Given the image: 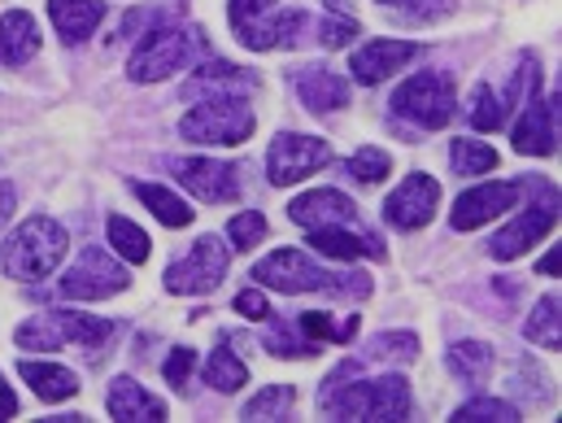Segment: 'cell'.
Segmentation results:
<instances>
[{
  "instance_id": "cell-1",
  "label": "cell",
  "mask_w": 562,
  "mask_h": 423,
  "mask_svg": "<svg viewBox=\"0 0 562 423\" xmlns=\"http://www.w3.org/2000/svg\"><path fill=\"white\" fill-rule=\"evenodd\" d=\"M353 371V363H345L327 389H323V411L340 415V420H411V385L402 376H384V380H358L345 385V376Z\"/></svg>"
},
{
  "instance_id": "cell-2",
  "label": "cell",
  "mask_w": 562,
  "mask_h": 423,
  "mask_svg": "<svg viewBox=\"0 0 562 423\" xmlns=\"http://www.w3.org/2000/svg\"><path fill=\"white\" fill-rule=\"evenodd\" d=\"M254 280L280 292H331V297H371V276H345V271H323L314 267L310 254L301 249H276L254 267Z\"/></svg>"
},
{
  "instance_id": "cell-3",
  "label": "cell",
  "mask_w": 562,
  "mask_h": 423,
  "mask_svg": "<svg viewBox=\"0 0 562 423\" xmlns=\"http://www.w3.org/2000/svg\"><path fill=\"white\" fill-rule=\"evenodd\" d=\"M66 249H70L66 227L53 223V219H44V214H35V219H26V223L4 241V249H0V271H4L9 280H44V276H53V271L61 267Z\"/></svg>"
},
{
  "instance_id": "cell-4",
  "label": "cell",
  "mask_w": 562,
  "mask_h": 423,
  "mask_svg": "<svg viewBox=\"0 0 562 423\" xmlns=\"http://www.w3.org/2000/svg\"><path fill=\"white\" fill-rule=\"evenodd\" d=\"M232 26H236V40L245 48H288L301 40V26H305V13L301 9H283L280 0H232Z\"/></svg>"
},
{
  "instance_id": "cell-5",
  "label": "cell",
  "mask_w": 562,
  "mask_h": 423,
  "mask_svg": "<svg viewBox=\"0 0 562 423\" xmlns=\"http://www.w3.org/2000/svg\"><path fill=\"white\" fill-rule=\"evenodd\" d=\"M205 48L201 31L192 26H153L144 31V40L132 53V79L136 84H157V79H170L175 70H183L196 53Z\"/></svg>"
},
{
  "instance_id": "cell-6",
  "label": "cell",
  "mask_w": 562,
  "mask_h": 423,
  "mask_svg": "<svg viewBox=\"0 0 562 423\" xmlns=\"http://www.w3.org/2000/svg\"><path fill=\"white\" fill-rule=\"evenodd\" d=\"M393 114L415 123L423 132H436L453 119V79L440 70H419L393 92Z\"/></svg>"
},
{
  "instance_id": "cell-7",
  "label": "cell",
  "mask_w": 562,
  "mask_h": 423,
  "mask_svg": "<svg viewBox=\"0 0 562 423\" xmlns=\"http://www.w3.org/2000/svg\"><path fill=\"white\" fill-rule=\"evenodd\" d=\"M110 323L105 319H92V314H79V310H44L35 314L31 323L18 327V345L22 349H61L66 341L75 345H101L110 341Z\"/></svg>"
},
{
  "instance_id": "cell-8",
  "label": "cell",
  "mask_w": 562,
  "mask_h": 423,
  "mask_svg": "<svg viewBox=\"0 0 562 423\" xmlns=\"http://www.w3.org/2000/svg\"><path fill=\"white\" fill-rule=\"evenodd\" d=\"M179 136L192 144H245L254 136V110L240 97H218L183 114Z\"/></svg>"
},
{
  "instance_id": "cell-9",
  "label": "cell",
  "mask_w": 562,
  "mask_h": 423,
  "mask_svg": "<svg viewBox=\"0 0 562 423\" xmlns=\"http://www.w3.org/2000/svg\"><path fill=\"white\" fill-rule=\"evenodd\" d=\"M132 283V276L101 249V245H88L79 254V263L61 276V292L75 297V301H101V297H114Z\"/></svg>"
},
{
  "instance_id": "cell-10",
  "label": "cell",
  "mask_w": 562,
  "mask_h": 423,
  "mask_svg": "<svg viewBox=\"0 0 562 423\" xmlns=\"http://www.w3.org/2000/svg\"><path fill=\"white\" fill-rule=\"evenodd\" d=\"M223 276H227V245H223L218 236H201V241L192 245L188 258L170 263L166 288L192 297V292H210V288H218Z\"/></svg>"
},
{
  "instance_id": "cell-11",
  "label": "cell",
  "mask_w": 562,
  "mask_h": 423,
  "mask_svg": "<svg viewBox=\"0 0 562 423\" xmlns=\"http://www.w3.org/2000/svg\"><path fill=\"white\" fill-rule=\"evenodd\" d=\"M175 179L188 192H196L201 201H210V205H227L245 188V170L236 162H214V157H183V162H175Z\"/></svg>"
},
{
  "instance_id": "cell-12",
  "label": "cell",
  "mask_w": 562,
  "mask_h": 423,
  "mask_svg": "<svg viewBox=\"0 0 562 423\" xmlns=\"http://www.w3.org/2000/svg\"><path fill=\"white\" fill-rule=\"evenodd\" d=\"M327 157H331L327 141L283 132V136H276L271 153H267V175H271V183H276V188H288V183H296V179L314 175L318 166H327Z\"/></svg>"
},
{
  "instance_id": "cell-13",
  "label": "cell",
  "mask_w": 562,
  "mask_h": 423,
  "mask_svg": "<svg viewBox=\"0 0 562 423\" xmlns=\"http://www.w3.org/2000/svg\"><path fill=\"white\" fill-rule=\"evenodd\" d=\"M554 223H559V201H554V192L541 201V205H532V210H524L510 227H502L493 241H488V254L497 258V263H510V258H524L532 245H541L550 232H554Z\"/></svg>"
},
{
  "instance_id": "cell-14",
  "label": "cell",
  "mask_w": 562,
  "mask_h": 423,
  "mask_svg": "<svg viewBox=\"0 0 562 423\" xmlns=\"http://www.w3.org/2000/svg\"><path fill=\"white\" fill-rule=\"evenodd\" d=\"M519 197H524V183H484V188H471V192H462V197L453 201L449 223H453V232H475V227H484L488 219L515 210Z\"/></svg>"
},
{
  "instance_id": "cell-15",
  "label": "cell",
  "mask_w": 562,
  "mask_h": 423,
  "mask_svg": "<svg viewBox=\"0 0 562 423\" xmlns=\"http://www.w3.org/2000/svg\"><path fill=\"white\" fill-rule=\"evenodd\" d=\"M436 205H440V183H436L431 175H411V179L384 201V219H389L393 227H402V232H419V227L431 223Z\"/></svg>"
},
{
  "instance_id": "cell-16",
  "label": "cell",
  "mask_w": 562,
  "mask_h": 423,
  "mask_svg": "<svg viewBox=\"0 0 562 423\" xmlns=\"http://www.w3.org/2000/svg\"><path fill=\"white\" fill-rule=\"evenodd\" d=\"M415 57H419V44H411V40H371L353 53L349 70L358 84H384L389 75H397Z\"/></svg>"
},
{
  "instance_id": "cell-17",
  "label": "cell",
  "mask_w": 562,
  "mask_h": 423,
  "mask_svg": "<svg viewBox=\"0 0 562 423\" xmlns=\"http://www.w3.org/2000/svg\"><path fill=\"white\" fill-rule=\"evenodd\" d=\"M288 214L301 227H353L358 223V205L336 188H314V192L296 197L288 205Z\"/></svg>"
},
{
  "instance_id": "cell-18",
  "label": "cell",
  "mask_w": 562,
  "mask_h": 423,
  "mask_svg": "<svg viewBox=\"0 0 562 423\" xmlns=\"http://www.w3.org/2000/svg\"><path fill=\"white\" fill-rule=\"evenodd\" d=\"M292 84H296L301 101L310 110H318V114H331V110L349 105V79L336 75V70H327V66H301L292 75Z\"/></svg>"
},
{
  "instance_id": "cell-19",
  "label": "cell",
  "mask_w": 562,
  "mask_h": 423,
  "mask_svg": "<svg viewBox=\"0 0 562 423\" xmlns=\"http://www.w3.org/2000/svg\"><path fill=\"white\" fill-rule=\"evenodd\" d=\"M515 148L532 153V157H550L559 148V132H554V101H528L524 119L515 127Z\"/></svg>"
},
{
  "instance_id": "cell-20",
  "label": "cell",
  "mask_w": 562,
  "mask_h": 423,
  "mask_svg": "<svg viewBox=\"0 0 562 423\" xmlns=\"http://www.w3.org/2000/svg\"><path fill=\"white\" fill-rule=\"evenodd\" d=\"M35 48H40V26H35V18L22 13V9H9V13L0 18V62H4V66H26V62L35 57Z\"/></svg>"
},
{
  "instance_id": "cell-21",
  "label": "cell",
  "mask_w": 562,
  "mask_h": 423,
  "mask_svg": "<svg viewBox=\"0 0 562 423\" xmlns=\"http://www.w3.org/2000/svg\"><path fill=\"white\" fill-rule=\"evenodd\" d=\"M48 18L66 35V44H83L101 26L105 4L101 0H48Z\"/></svg>"
},
{
  "instance_id": "cell-22",
  "label": "cell",
  "mask_w": 562,
  "mask_h": 423,
  "mask_svg": "<svg viewBox=\"0 0 562 423\" xmlns=\"http://www.w3.org/2000/svg\"><path fill=\"white\" fill-rule=\"evenodd\" d=\"M310 245L323 254V258H340V263H353V258H384V245H375L371 236H358L349 227H310Z\"/></svg>"
},
{
  "instance_id": "cell-23",
  "label": "cell",
  "mask_w": 562,
  "mask_h": 423,
  "mask_svg": "<svg viewBox=\"0 0 562 423\" xmlns=\"http://www.w3.org/2000/svg\"><path fill=\"white\" fill-rule=\"evenodd\" d=\"M18 371H22V380L35 389V398H44V402H66V398H75V393H79V376H75L70 367H57V363H31V358H22V363H18Z\"/></svg>"
},
{
  "instance_id": "cell-24",
  "label": "cell",
  "mask_w": 562,
  "mask_h": 423,
  "mask_svg": "<svg viewBox=\"0 0 562 423\" xmlns=\"http://www.w3.org/2000/svg\"><path fill=\"white\" fill-rule=\"evenodd\" d=\"M110 415L114 420H166V402L161 398H153V393H144L136 380H127V376H119L114 385H110Z\"/></svg>"
},
{
  "instance_id": "cell-25",
  "label": "cell",
  "mask_w": 562,
  "mask_h": 423,
  "mask_svg": "<svg viewBox=\"0 0 562 423\" xmlns=\"http://www.w3.org/2000/svg\"><path fill=\"white\" fill-rule=\"evenodd\" d=\"M132 192L140 197L144 205H148L166 227H188V223L196 219V210H192L188 201H179L170 188H161V183H132Z\"/></svg>"
},
{
  "instance_id": "cell-26",
  "label": "cell",
  "mask_w": 562,
  "mask_h": 423,
  "mask_svg": "<svg viewBox=\"0 0 562 423\" xmlns=\"http://www.w3.org/2000/svg\"><path fill=\"white\" fill-rule=\"evenodd\" d=\"M254 84H258V79L245 75L240 66L214 62V66H201V70H196V79L188 84V97H196V92H223V88H232V92H249Z\"/></svg>"
},
{
  "instance_id": "cell-27",
  "label": "cell",
  "mask_w": 562,
  "mask_h": 423,
  "mask_svg": "<svg viewBox=\"0 0 562 423\" xmlns=\"http://www.w3.org/2000/svg\"><path fill=\"white\" fill-rule=\"evenodd\" d=\"M205 385H214L218 393H236V389L249 385V367H245L227 345H218V349L205 358Z\"/></svg>"
},
{
  "instance_id": "cell-28",
  "label": "cell",
  "mask_w": 562,
  "mask_h": 423,
  "mask_svg": "<svg viewBox=\"0 0 562 423\" xmlns=\"http://www.w3.org/2000/svg\"><path fill=\"white\" fill-rule=\"evenodd\" d=\"M449 371L458 380H467V385H480L493 371V349L480 345V341H462V345L449 349Z\"/></svg>"
},
{
  "instance_id": "cell-29",
  "label": "cell",
  "mask_w": 562,
  "mask_h": 423,
  "mask_svg": "<svg viewBox=\"0 0 562 423\" xmlns=\"http://www.w3.org/2000/svg\"><path fill=\"white\" fill-rule=\"evenodd\" d=\"M449 162H453V175L475 179V175H488L497 166V148L484 141H453L449 144Z\"/></svg>"
},
{
  "instance_id": "cell-30",
  "label": "cell",
  "mask_w": 562,
  "mask_h": 423,
  "mask_svg": "<svg viewBox=\"0 0 562 423\" xmlns=\"http://www.w3.org/2000/svg\"><path fill=\"white\" fill-rule=\"evenodd\" d=\"M524 336L532 345H546V349H559L562 345V332H559V297H541L532 319L524 323Z\"/></svg>"
},
{
  "instance_id": "cell-31",
  "label": "cell",
  "mask_w": 562,
  "mask_h": 423,
  "mask_svg": "<svg viewBox=\"0 0 562 423\" xmlns=\"http://www.w3.org/2000/svg\"><path fill=\"white\" fill-rule=\"evenodd\" d=\"M301 323V332L314 341V345H323V341H353V332H358V314H345V319H331V314H301L296 319Z\"/></svg>"
},
{
  "instance_id": "cell-32",
  "label": "cell",
  "mask_w": 562,
  "mask_h": 423,
  "mask_svg": "<svg viewBox=\"0 0 562 423\" xmlns=\"http://www.w3.org/2000/svg\"><path fill=\"white\" fill-rule=\"evenodd\" d=\"M110 245L127 258V263H144L148 258V236H144L140 227L132 223V219H123V214H110Z\"/></svg>"
},
{
  "instance_id": "cell-33",
  "label": "cell",
  "mask_w": 562,
  "mask_h": 423,
  "mask_svg": "<svg viewBox=\"0 0 562 423\" xmlns=\"http://www.w3.org/2000/svg\"><path fill=\"white\" fill-rule=\"evenodd\" d=\"M506 97L502 92H493V88H475V97H471V123L480 127V132H497L502 123H506Z\"/></svg>"
},
{
  "instance_id": "cell-34",
  "label": "cell",
  "mask_w": 562,
  "mask_h": 423,
  "mask_svg": "<svg viewBox=\"0 0 562 423\" xmlns=\"http://www.w3.org/2000/svg\"><path fill=\"white\" fill-rule=\"evenodd\" d=\"M288 411H292V389L288 385H271L254 402H245V420H283Z\"/></svg>"
},
{
  "instance_id": "cell-35",
  "label": "cell",
  "mask_w": 562,
  "mask_h": 423,
  "mask_svg": "<svg viewBox=\"0 0 562 423\" xmlns=\"http://www.w3.org/2000/svg\"><path fill=\"white\" fill-rule=\"evenodd\" d=\"M367 354L380 358V363H415L419 358V341L411 332H389V336H375V345Z\"/></svg>"
},
{
  "instance_id": "cell-36",
  "label": "cell",
  "mask_w": 562,
  "mask_h": 423,
  "mask_svg": "<svg viewBox=\"0 0 562 423\" xmlns=\"http://www.w3.org/2000/svg\"><path fill=\"white\" fill-rule=\"evenodd\" d=\"M389 153L384 148H375V144H367V148H358L353 157H349V175L358 179V183H380L384 175H389Z\"/></svg>"
},
{
  "instance_id": "cell-37",
  "label": "cell",
  "mask_w": 562,
  "mask_h": 423,
  "mask_svg": "<svg viewBox=\"0 0 562 423\" xmlns=\"http://www.w3.org/2000/svg\"><path fill=\"white\" fill-rule=\"evenodd\" d=\"M227 236H232V245L245 254V249H254V245L267 241V219H262L258 210H245V214H236V219L227 223Z\"/></svg>"
},
{
  "instance_id": "cell-38",
  "label": "cell",
  "mask_w": 562,
  "mask_h": 423,
  "mask_svg": "<svg viewBox=\"0 0 562 423\" xmlns=\"http://www.w3.org/2000/svg\"><path fill=\"white\" fill-rule=\"evenodd\" d=\"M453 420H458V423H475V420L515 423V420H519V411H515L510 402H497V398H475V402L458 407V411H453Z\"/></svg>"
},
{
  "instance_id": "cell-39",
  "label": "cell",
  "mask_w": 562,
  "mask_h": 423,
  "mask_svg": "<svg viewBox=\"0 0 562 423\" xmlns=\"http://www.w3.org/2000/svg\"><path fill=\"white\" fill-rule=\"evenodd\" d=\"M384 4H393V9H402L411 18H440V13L453 9V0H384Z\"/></svg>"
},
{
  "instance_id": "cell-40",
  "label": "cell",
  "mask_w": 562,
  "mask_h": 423,
  "mask_svg": "<svg viewBox=\"0 0 562 423\" xmlns=\"http://www.w3.org/2000/svg\"><path fill=\"white\" fill-rule=\"evenodd\" d=\"M192 363H196V354H192V349H175V354L166 358V367H161V371H166V380H170L175 389H183V385H188Z\"/></svg>"
},
{
  "instance_id": "cell-41",
  "label": "cell",
  "mask_w": 562,
  "mask_h": 423,
  "mask_svg": "<svg viewBox=\"0 0 562 423\" xmlns=\"http://www.w3.org/2000/svg\"><path fill=\"white\" fill-rule=\"evenodd\" d=\"M353 35H358V22H353V18H349V22H345V18L323 22V44H327V48H340V44H349Z\"/></svg>"
},
{
  "instance_id": "cell-42",
  "label": "cell",
  "mask_w": 562,
  "mask_h": 423,
  "mask_svg": "<svg viewBox=\"0 0 562 423\" xmlns=\"http://www.w3.org/2000/svg\"><path fill=\"white\" fill-rule=\"evenodd\" d=\"M236 310H240L245 319H267V314H271V305H267V297H262L258 288H245V292L236 297Z\"/></svg>"
},
{
  "instance_id": "cell-43",
  "label": "cell",
  "mask_w": 562,
  "mask_h": 423,
  "mask_svg": "<svg viewBox=\"0 0 562 423\" xmlns=\"http://www.w3.org/2000/svg\"><path fill=\"white\" fill-rule=\"evenodd\" d=\"M9 415H18V398L9 393V385H4V376H0V420H9Z\"/></svg>"
},
{
  "instance_id": "cell-44",
  "label": "cell",
  "mask_w": 562,
  "mask_h": 423,
  "mask_svg": "<svg viewBox=\"0 0 562 423\" xmlns=\"http://www.w3.org/2000/svg\"><path fill=\"white\" fill-rule=\"evenodd\" d=\"M9 214H13V188H9V183H0V227L9 223Z\"/></svg>"
},
{
  "instance_id": "cell-45",
  "label": "cell",
  "mask_w": 562,
  "mask_h": 423,
  "mask_svg": "<svg viewBox=\"0 0 562 423\" xmlns=\"http://www.w3.org/2000/svg\"><path fill=\"white\" fill-rule=\"evenodd\" d=\"M559 263H562V254H559V245H554V249L541 258V276H559Z\"/></svg>"
}]
</instances>
